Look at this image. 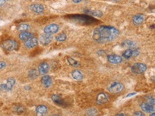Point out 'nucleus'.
I'll list each match as a JSON object with an SVG mask.
<instances>
[{
  "mask_svg": "<svg viewBox=\"0 0 155 116\" xmlns=\"http://www.w3.org/2000/svg\"><path fill=\"white\" fill-rule=\"evenodd\" d=\"M72 1H73L74 3H79L82 1V0H72Z\"/></svg>",
  "mask_w": 155,
  "mask_h": 116,
  "instance_id": "32",
  "label": "nucleus"
},
{
  "mask_svg": "<svg viewBox=\"0 0 155 116\" xmlns=\"http://www.w3.org/2000/svg\"><path fill=\"white\" fill-rule=\"evenodd\" d=\"M150 116H155V113H154V112H153L152 114H151V115H150Z\"/></svg>",
  "mask_w": 155,
  "mask_h": 116,
  "instance_id": "35",
  "label": "nucleus"
},
{
  "mask_svg": "<svg viewBox=\"0 0 155 116\" xmlns=\"http://www.w3.org/2000/svg\"><path fill=\"white\" fill-rule=\"evenodd\" d=\"M30 9L33 12L36 14H42L44 11V8L42 4H33L30 6Z\"/></svg>",
  "mask_w": 155,
  "mask_h": 116,
  "instance_id": "12",
  "label": "nucleus"
},
{
  "mask_svg": "<svg viewBox=\"0 0 155 116\" xmlns=\"http://www.w3.org/2000/svg\"><path fill=\"white\" fill-rule=\"evenodd\" d=\"M31 37H32V34L29 32H27V31L26 32H22L19 34V39L22 40V41H27V40H28Z\"/></svg>",
  "mask_w": 155,
  "mask_h": 116,
  "instance_id": "19",
  "label": "nucleus"
},
{
  "mask_svg": "<svg viewBox=\"0 0 155 116\" xmlns=\"http://www.w3.org/2000/svg\"><path fill=\"white\" fill-rule=\"evenodd\" d=\"M0 19H1V17H0Z\"/></svg>",
  "mask_w": 155,
  "mask_h": 116,
  "instance_id": "37",
  "label": "nucleus"
},
{
  "mask_svg": "<svg viewBox=\"0 0 155 116\" xmlns=\"http://www.w3.org/2000/svg\"><path fill=\"white\" fill-rule=\"evenodd\" d=\"M5 1H6V0H0V6L3 5V4L5 3Z\"/></svg>",
  "mask_w": 155,
  "mask_h": 116,
  "instance_id": "31",
  "label": "nucleus"
},
{
  "mask_svg": "<svg viewBox=\"0 0 155 116\" xmlns=\"http://www.w3.org/2000/svg\"><path fill=\"white\" fill-rule=\"evenodd\" d=\"M114 1H119V0H114Z\"/></svg>",
  "mask_w": 155,
  "mask_h": 116,
  "instance_id": "36",
  "label": "nucleus"
},
{
  "mask_svg": "<svg viewBox=\"0 0 155 116\" xmlns=\"http://www.w3.org/2000/svg\"><path fill=\"white\" fill-rule=\"evenodd\" d=\"M47 112V108L44 105H40L36 108V116H45Z\"/></svg>",
  "mask_w": 155,
  "mask_h": 116,
  "instance_id": "14",
  "label": "nucleus"
},
{
  "mask_svg": "<svg viewBox=\"0 0 155 116\" xmlns=\"http://www.w3.org/2000/svg\"><path fill=\"white\" fill-rule=\"evenodd\" d=\"M141 110H142L144 112L146 113H152L154 111V105H150V104L147 103H142L140 105Z\"/></svg>",
  "mask_w": 155,
  "mask_h": 116,
  "instance_id": "16",
  "label": "nucleus"
},
{
  "mask_svg": "<svg viewBox=\"0 0 155 116\" xmlns=\"http://www.w3.org/2000/svg\"><path fill=\"white\" fill-rule=\"evenodd\" d=\"M38 73H37V70L35 69H31V71L29 72V76L31 78H35L38 76Z\"/></svg>",
  "mask_w": 155,
  "mask_h": 116,
  "instance_id": "26",
  "label": "nucleus"
},
{
  "mask_svg": "<svg viewBox=\"0 0 155 116\" xmlns=\"http://www.w3.org/2000/svg\"><path fill=\"white\" fill-rule=\"evenodd\" d=\"M119 34L117 29L110 26H99L93 32V39L101 44L108 43L115 39Z\"/></svg>",
  "mask_w": 155,
  "mask_h": 116,
  "instance_id": "1",
  "label": "nucleus"
},
{
  "mask_svg": "<svg viewBox=\"0 0 155 116\" xmlns=\"http://www.w3.org/2000/svg\"><path fill=\"white\" fill-rule=\"evenodd\" d=\"M145 16L142 14H137L135 15L132 19V22L135 25H140L144 22Z\"/></svg>",
  "mask_w": 155,
  "mask_h": 116,
  "instance_id": "13",
  "label": "nucleus"
},
{
  "mask_svg": "<svg viewBox=\"0 0 155 116\" xmlns=\"http://www.w3.org/2000/svg\"><path fill=\"white\" fill-rule=\"evenodd\" d=\"M99 114L98 111L94 108H89L86 111V115L87 116H97Z\"/></svg>",
  "mask_w": 155,
  "mask_h": 116,
  "instance_id": "21",
  "label": "nucleus"
},
{
  "mask_svg": "<svg viewBox=\"0 0 155 116\" xmlns=\"http://www.w3.org/2000/svg\"><path fill=\"white\" fill-rule=\"evenodd\" d=\"M49 71V66L46 62H42L40 63L38 66V71L39 74L41 75H45L47 74Z\"/></svg>",
  "mask_w": 155,
  "mask_h": 116,
  "instance_id": "10",
  "label": "nucleus"
},
{
  "mask_svg": "<svg viewBox=\"0 0 155 116\" xmlns=\"http://www.w3.org/2000/svg\"><path fill=\"white\" fill-rule=\"evenodd\" d=\"M15 83H16V80H15L14 78H9L7 80V83L1 85L0 87L2 89H4V90H11L12 89V88L14 87Z\"/></svg>",
  "mask_w": 155,
  "mask_h": 116,
  "instance_id": "6",
  "label": "nucleus"
},
{
  "mask_svg": "<svg viewBox=\"0 0 155 116\" xmlns=\"http://www.w3.org/2000/svg\"><path fill=\"white\" fill-rule=\"evenodd\" d=\"M14 111H16L17 113H22L25 111V108L22 106H19V105H17V106L14 107Z\"/></svg>",
  "mask_w": 155,
  "mask_h": 116,
  "instance_id": "27",
  "label": "nucleus"
},
{
  "mask_svg": "<svg viewBox=\"0 0 155 116\" xmlns=\"http://www.w3.org/2000/svg\"><path fill=\"white\" fill-rule=\"evenodd\" d=\"M122 56L124 59H130L131 57L134 56V50L132 49H127V50L123 52Z\"/></svg>",
  "mask_w": 155,
  "mask_h": 116,
  "instance_id": "20",
  "label": "nucleus"
},
{
  "mask_svg": "<svg viewBox=\"0 0 155 116\" xmlns=\"http://www.w3.org/2000/svg\"><path fill=\"white\" fill-rule=\"evenodd\" d=\"M124 89V85L119 81H114V82L111 83L110 85L108 87V90L110 93H119L122 92Z\"/></svg>",
  "mask_w": 155,
  "mask_h": 116,
  "instance_id": "2",
  "label": "nucleus"
},
{
  "mask_svg": "<svg viewBox=\"0 0 155 116\" xmlns=\"http://www.w3.org/2000/svg\"><path fill=\"white\" fill-rule=\"evenodd\" d=\"M38 44V39L36 37H31L28 40L25 41V45L27 48L32 49Z\"/></svg>",
  "mask_w": 155,
  "mask_h": 116,
  "instance_id": "9",
  "label": "nucleus"
},
{
  "mask_svg": "<svg viewBox=\"0 0 155 116\" xmlns=\"http://www.w3.org/2000/svg\"><path fill=\"white\" fill-rule=\"evenodd\" d=\"M122 46L124 47H127V48L129 49H132L135 47V43L132 41H129V40H127V41H124V42L122 43Z\"/></svg>",
  "mask_w": 155,
  "mask_h": 116,
  "instance_id": "22",
  "label": "nucleus"
},
{
  "mask_svg": "<svg viewBox=\"0 0 155 116\" xmlns=\"http://www.w3.org/2000/svg\"><path fill=\"white\" fill-rule=\"evenodd\" d=\"M56 40L57 41H64L67 39V35L64 33H61L56 36Z\"/></svg>",
  "mask_w": 155,
  "mask_h": 116,
  "instance_id": "25",
  "label": "nucleus"
},
{
  "mask_svg": "<svg viewBox=\"0 0 155 116\" xmlns=\"http://www.w3.org/2000/svg\"><path fill=\"white\" fill-rule=\"evenodd\" d=\"M137 93H129V94H127V96H126V98H128V97H131V96H135V95H136Z\"/></svg>",
  "mask_w": 155,
  "mask_h": 116,
  "instance_id": "30",
  "label": "nucleus"
},
{
  "mask_svg": "<svg viewBox=\"0 0 155 116\" xmlns=\"http://www.w3.org/2000/svg\"><path fill=\"white\" fill-rule=\"evenodd\" d=\"M1 47L4 50L7 51H12L16 49L17 47V43L16 41L12 39L5 40L4 41H3Z\"/></svg>",
  "mask_w": 155,
  "mask_h": 116,
  "instance_id": "3",
  "label": "nucleus"
},
{
  "mask_svg": "<svg viewBox=\"0 0 155 116\" xmlns=\"http://www.w3.org/2000/svg\"><path fill=\"white\" fill-rule=\"evenodd\" d=\"M107 59L109 63H114V64H118V63H122V59L121 56L114 54L109 55L107 56Z\"/></svg>",
  "mask_w": 155,
  "mask_h": 116,
  "instance_id": "11",
  "label": "nucleus"
},
{
  "mask_svg": "<svg viewBox=\"0 0 155 116\" xmlns=\"http://www.w3.org/2000/svg\"><path fill=\"white\" fill-rule=\"evenodd\" d=\"M29 29V25L27 24H21L17 28L18 30L21 31V32H26Z\"/></svg>",
  "mask_w": 155,
  "mask_h": 116,
  "instance_id": "24",
  "label": "nucleus"
},
{
  "mask_svg": "<svg viewBox=\"0 0 155 116\" xmlns=\"http://www.w3.org/2000/svg\"><path fill=\"white\" fill-rule=\"evenodd\" d=\"M108 100H109V96L105 93H100L97 96L96 101L98 105H102V104L107 103Z\"/></svg>",
  "mask_w": 155,
  "mask_h": 116,
  "instance_id": "8",
  "label": "nucleus"
},
{
  "mask_svg": "<svg viewBox=\"0 0 155 116\" xmlns=\"http://www.w3.org/2000/svg\"><path fill=\"white\" fill-rule=\"evenodd\" d=\"M6 65H7V63L4 61H0V70L3 69L6 66Z\"/></svg>",
  "mask_w": 155,
  "mask_h": 116,
  "instance_id": "29",
  "label": "nucleus"
},
{
  "mask_svg": "<svg viewBox=\"0 0 155 116\" xmlns=\"http://www.w3.org/2000/svg\"><path fill=\"white\" fill-rule=\"evenodd\" d=\"M42 83L45 88H49L52 83V80L49 76L45 75L42 78Z\"/></svg>",
  "mask_w": 155,
  "mask_h": 116,
  "instance_id": "17",
  "label": "nucleus"
},
{
  "mask_svg": "<svg viewBox=\"0 0 155 116\" xmlns=\"http://www.w3.org/2000/svg\"><path fill=\"white\" fill-rule=\"evenodd\" d=\"M52 100L54 103L57 105H59V106H64L65 105V102L64 101V100L60 97V96L57 94H54L52 96Z\"/></svg>",
  "mask_w": 155,
  "mask_h": 116,
  "instance_id": "15",
  "label": "nucleus"
},
{
  "mask_svg": "<svg viewBox=\"0 0 155 116\" xmlns=\"http://www.w3.org/2000/svg\"><path fill=\"white\" fill-rule=\"evenodd\" d=\"M67 61H68V63H70L71 66H74V67L79 66V62H78L77 61L75 60V59H72V58H70V57L67 58Z\"/></svg>",
  "mask_w": 155,
  "mask_h": 116,
  "instance_id": "23",
  "label": "nucleus"
},
{
  "mask_svg": "<svg viewBox=\"0 0 155 116\" xmlns=\"http://www.w3.org/2000/svg\"><path fill=\"white\" fill-rule=\"evenodd\" d=\"M147 67L144 63H136L132 66L131 71L133 74H141L145 72Z\"/></svg>",
  "mask_w": 155,
  "mask_h": 116,
  "instance_id": "4",
  "label": "nucleus"
},
{
  "mask_svg": "<svg viewBox=\"0 0 155 116\" xmlns=\"http://www.w3.org/2000/svg\"><path fill=\"white\" fill-rule=\"evenodd\" d=\"M116 116H125V115L123 113H117V115H116Z\"/></svg>",
  "mask_w": 155,
  "mask_h": 116,
  "instance_id": "33",
  "label": "nucleus"
},
{
  "mask_svg": "<svg viewBox=\"0 0 155 116\" xmlns=\"http://www.w3.org/2000/svg\"><path fill=\"white\" fill-rule=\"evenodd\" d=\"M72 78L76 81H81L83 78V74L79 70H74L72 72Z\"/></svg>",
  "mask_w": 155,
  "mask_h": 116,
  "instance_id": "18",
  "label": "nucleus"
},
{
  "mask_svg": "<svg viewBox=\"0 0 155 116\" xmlns=\"http://www.w3.org/2000/svg\"><path fill=\"white\" fill-rule=\"evenodd\" d=\"M52 116H62V115H59V114H53Z\"/></svg>",
  "mask_w": 155,
  "mask_h": 116,
  "instance_id": "34",
  "label": "nucleus"
},
{
  "mask_svg": "<svg viewBox=\"0 0 155 116\" xmlns=\"http://www.w3.org/2000/svg\"><path fill=\"white\" fill-rule=\"evenodd\" d=\"M52 38H53V37H52V34L44 33L40 36V41L42 45H48L52 41Z\"/></svg>",
  "mask_w": 155,
  "mask_h": 116,
  "instance_id": "7",
  "label": "nucleus"
},
{
  "mask_svg": "<svg viewBox=\"0 0 155 116\" xmlns=\"http://www.w3.org/2000/svg\"><path fill=\"white\" fill-rule=\"evenodd\" d=\"M134 116H145L144 114L141 111H135L134 113Z\"/></svg>",
  "mask_w": 155,
  "mask_h": 116,
  "instance_id": "28",
  "label": "nucleus"
},
{
  "mask_svg": "<svg viewBox=\"0 0 155 116\" xmlns=\"http://www.w3.org/2000/svg\"><path fill=\"white\" fill-rule=\"evenodd\" d=\"M59 27L56 24H51L47 25L44 27V32L45 34H56L59 32Z\"/></svg>",
  "mask_w": 155,
  "mask_h": 116,
  "instance_id": "5",
  "label": "nucleus"
}]
</instances>
